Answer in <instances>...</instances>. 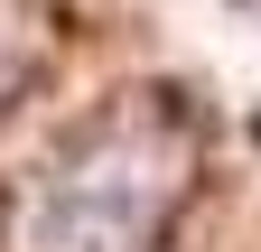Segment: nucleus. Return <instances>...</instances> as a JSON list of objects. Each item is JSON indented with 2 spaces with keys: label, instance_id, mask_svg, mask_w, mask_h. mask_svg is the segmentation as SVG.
Returning <instances> with one entry per match:
<instances>
[{
  "label": "nucleus",
  "instance_id": "obj_1",
  "mask_svg": "<svg viewBox=\"0 0 261 252\" xmlns=\"http://www.w3.org/2000/svg\"><path fill=\"white\" fill-rule=\"evenodd\" d=\"M177 196H187V121L121 103L47 168L38 252H159Z\"/></svg>",
  "mask_w": 261,
  "mask_h": 252
}]
</instances>
